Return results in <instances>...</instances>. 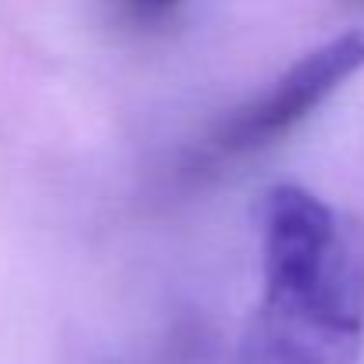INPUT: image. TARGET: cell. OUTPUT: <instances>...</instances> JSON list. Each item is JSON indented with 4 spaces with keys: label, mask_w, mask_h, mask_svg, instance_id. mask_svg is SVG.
I'll list each match as a JSON object with an SVG mask.
<instances>
[{
    "label": "cell",
    "mask_w": 364,
    "mask_h": 364,
    "mask_svg": "<svg viewBox=\"0 0 364 364\" xmlns=\"http://www.w3.org/2000/svg\"><path fill=\"white\" fill-rule=\"evenodd\" d=\"M261 300L236 364H357L364 346V229L304 186L257 200Z\"/></svg>",
    "instance_id": "obj_1"
},
{
    "label": "cell",
    "mask_w": 364,
    "mask_h": 364,
    "mask_svg": "<svg viewBox=\"0 0 364 364\" xmlns=\"http://www.w3.org/2000/svg\"><path fill=\"white\" fill-rule=\"evenodd\" d=\"M364 68V33L350 29L321 47L296 58L286 72H279L261 93L236 104L229 114H222L211 132L190 146L182 161V178L200 182L211 175H222L232 164H243L247 157H257L261 150L286 139L300 122H307L343 82H350Z\"/></svg>",
    "instance_id": "obj_2"
},
{
    "label": "cell",
    "mask_w": 364,
    "mask_h": 364,
    "mask_svg": "<svg viewBox=\"0 0 364 364\" xmlns=\"http://www.w3.org/2000/svg\"><path fill=\"white\" fill-rule=\"evenodd\" d=\"M114 4L139 26H161L164 18L175 15V8L182 0H114Z\"/></svg>",
    "instance_id": "obj_3"
}]
</instances>
